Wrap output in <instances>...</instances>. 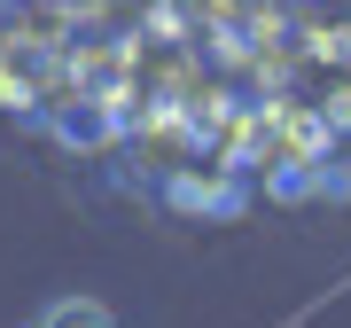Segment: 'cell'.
<instances>
[{"instance_id":"1","label":"cell","mask_w":351,"mask_h":328,"mask_svg":"<svg viewBox=\"0 0 351 328\" xmlns=\"http://www.w3.org/2000/svg\"><path fill=\"white\" fill-rule=\"evenodd\" d=\"M39 328H117V320H110V305H94V297H55L47 313H39Z\"/></svg>"}]
</instances>
